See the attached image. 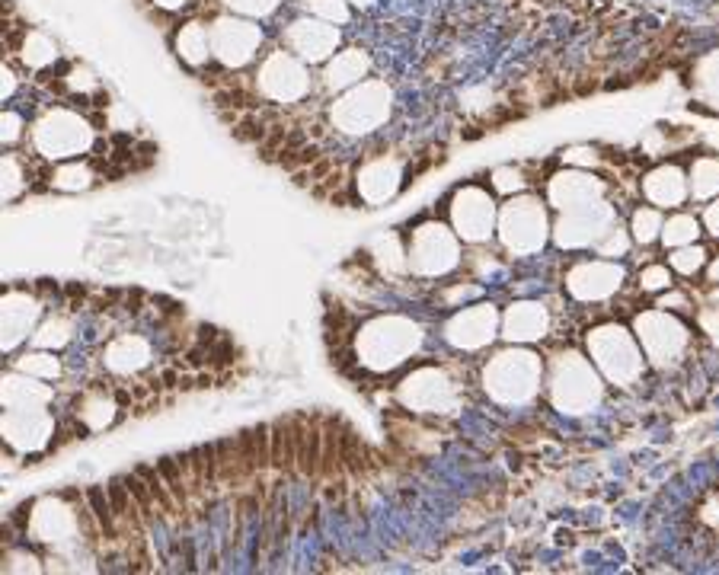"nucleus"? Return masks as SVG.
I'll return each instance as SVG.
<instances>
[{
	"label": "nucleus",
	"instance_id": "aec40b11",
	"mask_svg": "<svg viewBox=\"0 0 719 575\" xmlns=\"http://www.w3.org/2000/svg\"><path fill=\"white\" fill-rule=\"evenodd\" d=\"M397 179H400V173L394 167H387V163H368V167L358 173V195L368 199L371 205H378L397 192V186H400Z\"/></svg>",
	"mask_w": 719,
	"mask_h": 575
},
{
	"label": "nucleus",
	"instance_id": "6ab92c4d",
	"mask_svg": "<svg viewBox=\"0 0 719 575\" xmlns=\"http://www.w3.org/2000/svg\"><path fill=\"white\" fill-rule=\"evenodd\" d=\"M646 195L649 202H656L659 208H675L681 205V199L688 195L684 189V179H681V170L678 167H659L646 176Z\"/></svg>",
	"mask_w": 719,
	"mask_h": 575
},
{
	"label": "nucleus",
	"instance_id": "412c9836",
	"mask_svg": "<svg viewBox=\"0 0 719 575\" xmlns=\"http://www.w3.org/2000/svg\"><path fill=\"white\" fill-rule=\"evenodd\" d=\"M116 416H119V406H116V400H112V397H106L103 390L87 393V397L80 400V406H77V419H80V425H84L87 432H103L106 425L116 422Z\"/></svg>",
	"mask_w": 719,
	"mask_h": 575
},
{
	"label": "nucleus",
	"instance_id": "39448f33",
	"mask_svg": "<svg viewBox=\"0 0 719 575\" xmlns=\"http://www.w3.org/2000/svg\"><path fill=\"white\" fill-rule=\"evenodd\" d=\"M406 262H410V269L426 272V275L448 272L454 262H457V243H454V237L448 234V227H441V224H422L416 234H413V240H410V250H406Z\"/></svg>",
	"mask_w": 719,
	"mask_h": 575
},
{
	"label": "nucleus",
	"instance_id": "9b49d317",
	"mask_svg": "<svg viewBox=\"0 0 719 575\" xmlns=\"http://www.w3.org/2000/svg\"><path fill=\"white\" fill-rule=\"evenodd\" d=\"M39 301L29 298V291L10 288L4 294V349L13 352L23 339H29L32 326L39 320Z\"/></svg>",
	"mask_w": 719,
	"mask_h": 575
},
{
	"label": "nucleus",
	"instance_id": "c85d7f7f",
	"mask_svg": "<svg viewBox=\"0 0 719 575\" xmlns=\"http://www.w3.org/2000/svg\"><path fill=\"white\" fill-rule=\"evenodd\" d=\"M633 240L636 243H652L656 237H662V221H659V211L656 208H640L633 215Z\"/></svg>",
	"mask_w": 719,
	"mask_h": 575
},
{
	"label": "nucleus",
	"instance_id": "0eeeda50",
	"mask_svg": "<svg viewBox=\"0 0 719 575\" xmlns=\"http://www.w3.org/2000/svg\"><path fill=\"white\" fill-rule=\"evenodd\" d=\"M36 144H39L42 157L64 160V157H74L80 151H87V147H90V128L80 119H74V115L58 112V115H48V119L39 125Z\"/></svg>",
	"mask_w": 719,
	"mask_h": 575
},
{
	"label": "nucleus",
	"instance_id": "2eb2a0df",
	"mask_svg": "<svg viewBox=\"0 0 719 575\" xmlns=\"http://www.w3.org/2000/svg\"><path fill=\"white\" fill-rule=\"evenodd\" d=\"M569 288H573V294L582 301L604 298V294L620 288V269L604 266V262H585V266H579L569 275Z\"/></svg>",
	"mask_w": 719,
	"mask_h": 575
},
{
	"label": "nucleus",
	"instance_id": "7c9ffc66",
	"mask_svg": "<svg viewBox=\"0 0 719 575\" xmlns=\"http://www.w3.org/2000/svg\"><path fill=\"white\" fill-rule=\"evenodd\" d=\"M362 71H365V58L352 52V55H342L326 77H330V84H352Z\"/></svg>",
	"mask_w": 719,
	"mask_h": 575
},
{
	"label": "nucleus",
	"instance_id": "f03ea898",
	"mask_svg": "<svg viewBox=\"0 0 719 575\" xmlns=\"http://www.w3.org/2000/svg\"><path fill=\"white\" fill-rule=\"evenodd\" d=\"M537 381H541V361L531 352H502L486 368V387L505 403L528 400L537 390Z\"/></svg>",
	"mask_w": 719,
	"mask_h": 575
},
{
	"label": "nucleus",
	"instance_id": "4be33fe9",
	"mask_svg": "<svg viewBox=\"0 0 719 575\" xmlns=\"http://www.w3.org/2000/svg\"><path fill=\"white\" fill-rule=\"evenodd\" d=\"M263 87L279 96V100H288V96H298L304 90V80H301V71L298 64H291L288 58H275L269 68H266V77H263Z\"/></svg>",
	"mask_w": 719,
	"mask_h": 575
},
{
	"label": "nucleus",
	"instance_id": "4468645a",
	"mask_svg": "<svg viewBox=\"0 0 719 575\" xmlns=\"http://www.w3.org/2000/svg\"><path fill=\"white\" fill-rule=\"evenodd\" d=\"M147 361H151V345H147V339L132 336V333L112 339L103 352V365L112 374H135L147 365Z\"/></svg>",
	"mask_w": 719,
	"mask_h": 575
},
{
	"label": "nucleus",
	"instance_id": "f3484780",
	"mask_svg": "<svg viewBox=\"0 0 719 575\" xmlns=\"http://www.w3.org/2000/svg\"><path fill=\"white\" fill-rule=\"evenodd\" d=\"M547 333V310L541 304H515L505 314V339L531 342Z\"/></svg>",
	"mask_w": 719,
	"mask_h": 575
},
{
	"label": "nucleus",
	"instance_id": "9d476101",
	"mask_svg": "<svg viewBox=\"0 0 719 575\" xmlns=\"http://www.w3.org/2000/svg\"><path fill=\"white\" fill-rule=\"evenodd\" d=\"M400 400L416 409V413H448L454 406V387L445 374L438 371H416L403 381Z\"/></svg>",
	"mask_w": 719,
	"mask_h": 575
},
{
	"label": "nucleus",
	"instance_id": "393cba45",
	"mask_svg": "<svg viewBox=\"0 0 719 575\" xmlns=\"http://www.w3.org/2000/svg\"><path fill=\"white\" fill-rule=\"evenodd\" d=\"M71 339H74L71 320H68V317H52V320H45L39 330H36V336H32V345H36V349H52V352H58V349H64V345H68Z\"/></svg>",
	"mask_w": 719,
	"mask_h": 575
},
{
	"label": "nucleus",
	"instance_id": "c9c22d12",
	"mask_svg": "<svg viewBox=\"0 0 719 575\" xmlns=\"http://www.w3.org/2000/svg\"><path fill=\"white\" fill-rule=\"evenodd\" d=\"M157 7H163V10H176V7H183V4H189V0H154Z\"/></svg>",
	"mask_w": 719,
	"mask_h": 575
},
{
	"label": "nucleus",
	"instance_id": "b1692460",
	"mask_svg": "<svg viewBox=\"0 0 719 575\" xmlns=\"http://www.w3.org/2000/svg\"><path fill=\"white\" fill-rule=\"evenodd\" d=\"M16 368L39 377V381H58L61 377V358H55L52 349H42V352H29V355H20L16 358Z\"/></svg>",
	"mask_w": 719,
	"mask_h": 575
},
{
	"label": "nucleus",
	"instance_id": "a878e982",
	"mask_svg": "<svg viewBox=\"0 0 719 575\" xmlns=\"http://www.w3.org/2000/svg\"><path fill=\"white\" fill-rule=\"evenodd\" d=\"M176 45H179V55H183L189 64L205 61V55H208V36H205L202 23H189V26H183V32H179Z\"/></svg>",
	"mask_w": 719,
	"mask_h": 575
},
{
	"label": "nucleus",
	"instance_id": "1a4fd4ad",
	"mask_svg": "<svg viewBox=\"0 0 719 575\" xmlns=\"http://www.w3.org/2000/svg\"><path fill=\"white\" fill-rule=\"evenodd\" d=\"M493 218H496V208H493V199H489L486 192L480 189H461L454 195V205H451V221L457 227V234L470 243H480L493 234Z\"/></svg>",
	"mask_w": 719,
	"mask_h": 575
},
{
	"label": "nucleus",
	"instance_id": "72a5a7b5",
	"mask_svg": "<svg viewBox=\"0 0 719 575\" xmlns=\"http://www.w3.org/2000/svg\"><path fill=\"white\" fill-rule=\"evenodd\" d=\"M13 563H20V566H16V572H39L42 566H39V560H36V556H32V553H26V550H10L7 556H4V569H10Z\"/></svg>",
	"mask_w": 719,
	"mask_h": 575
},
{
	"label": "nucleus",
	"instance_id": "473e14b6",
	"mask_svg": "<svg viewBox=\"0 0 719 575\" xmlns=\"http://www.w3.org/2000/svg\"><path fill=\"white\" fill-rule=\"evenodd\" d=\"M672 285V272H668L665 266H649L643 275H640V288L643 291H662Z\"/></svg>",
	"mask_w": 719,
	"mask_h": 575
},
{
	"label": "nucleus",
	"instance_id": "20e7f679",
	"mask_svg": "<svg viewBox=\"0 0 719 575\" xmlns=\"http://www.w3.org/2000/svg\"><path fill=\"white\" fill-rule=\"evenodd\" d=\"M80 515L84 508H74L64 499H39L32 502L29 512V524H26V537L39 540V544H55V547H68L71 540H77L80 534Z\"/></svg>",
	"mask_w": 719,
	"mask_h": 575
},
{
	"label": "nucleus",
	"instance_id": "f8f14e48",
	"mask_svg": "<svg viewBox=\"0 0 719 575\" xmlns=\"http://www.w3.org/2000/svg\"><path fill=\"white\" fill-rule=\"evenodd\" d=\"M636 330H640L643 349L656 361H668V355H675V349L684 345V330L672 317L665 320L662 314H646L636 320Z\"/></svg>",
	"mask_w": 719,
	"mask_h": 575
},
{
	"label": "nucleus",
	"instance_id": "423d86ee",
	"mask_svg": "<svg viewBox=\"0 0 719 575\" xmlns=\"http://www.w3.org/2000/svg\"><path fill=\"white\" fill-rule=\"evenodd\" d=\"M544 230H547V218L541 202L534 199H518L512 205H505L502 211V243L509 250H521L531 253L544 243Z\"/></svg>",
	"mask_w": 719,
	"mask_h": 575
},
{
	"label": "nucleus",
	"instance_id": "ddd939ff",
	"mask_svg": "<svg viewBox=\"0 0 719 575\" xmlns=\"http://www.w3.org/2000/svg\"><path fill=\"white\" fill-rule=\"evenodd\" d=\"M496 333V310L480 304L477 310H464L448 323V339L461 349H480Z\"/></svg>",
	"mask_w": 719,
	"mask_h": 575
},
{
	"label": "nucleus",
	"instance_id": "7ed1b4c3",
	"mask_svg": "<svg viewBox=\"0 0 719 575\" xmlns=\"http://www.w3.org/2000/svg\"><path fill=\"white\" fill-rule=\"evenodd\" d=\"M588 345H592L595 365L608 374L614 384H627L643 371L640 352H636L633 339L627 336V330H620V326H598V330L588 336Z\"/></svg>",
	"mask_w": 719,
	"mask_h": 575
},
{
	"label": "nucleus",
	"instance_id": "cd10ccee",
	"mask_svg": "<svg viewBox=\"0 0 719 575\" xmlns=\"http://www.w3.org/2000/svg\"><path fill=\"white\" fill-rule=\"evenodd\" d=\"M93 170L87 167H64L58 173H52V189L58 192H80V189H90L93 186Z\"/></svg>",
	"mask_w": 719,
	"mask_h": 575
},
{
	"label": "nucleus",
	"instance_id": "2f4dec72",
	"mask_svg": "<svg viewBox=\"0 0 719 575\" xmlns=\"http://www.w3.org/2000/svg\"><path fill=\"white\" fill-rule=\"evenodd\" d=\"M707 262V253L700 250V246H694L691 250V243L688 246H681L678 253H672V266L681 272V275H694V272H700V266H704Z\"/></svg>",
	"mask_w": 719,
	"mask_h": 575
},
{
	"label": "nucleus",
	"instance_id": "6e6552de",
	"mask_svg": "<svg viewBox=\"0 0 719 575\" xmlns=\"http://www.w3.org/2000/svg\"><path fill=\"white\" fill-rule=\"evenodd\" d=\"M55 435V419L48 416L45 406H29V409H7L4 416V438L13 451L29 454L48 445V438Z\"/></svg>",
	"mask_w": 719,
	"mask_h": 575
},
{
	"label": "nucleus",
	"instance_id": "bb28decb",
	"mask_svg": "<svg viewBox=\"0 0 719 575\" xmlns=\"http://www.w3.org/2000/svg\"><path fill=\"white\" fill-rule=\"evenodd\" d=\"M662 240L665 246H688L697 240V221L688 215H675L668 218V224H662Z\"/></svg>",
	"mask_w": 719,
	"mask_h": 575
},
{
	"label": "nucleus",
	"instance_id": "f257e3e1",
	"mask_svg": "<svg viewBox=\"0 0 719 575\" xmlns=\"http://www.w3.org/2000/svg\"><path fill=\"white\" fill-rule=\"evenodd\" d=\"M419 339H422L419 326H413L410 320L381 317L358 333V361L374 371H390L400 361H406L410 352H416Z\"/></svg>",
	"mask_w": 719,
	"mask_h": 575
},
{
	"label": "nucleus",
	"instance_id": "dca6fc26",
	"mask_svg": "<svg viewBox=\"0 0 719 575\" xmlns=\"http://www.w3.org/2000/svg\"><path fill=\"white\" fill-rule=\"evenodd\" d=\"M52 403V390H48L39 377H32L20 368H13L4 377V406L7 409H29V406H48Z\"/></svg>",
	"mask_w": 719,
	"mask_h": 575
},
{
	"label": "nucleus",
	"instance_id": "5701e85b",
	"mask_svg": "<svg viewBox=\"0 0 719 575\" xmlns=\"http://www.w3.org/2000/svg\"><path fill=\"white\" fill-rule=\"evenodd\" d=\"M333 42H336L333 29H326L320 23H298V29H294V48L310 61H320L330 55Z\"/></svg>",
	"mask_w": 719,
	"mask_h": 575
},
{
	"label": "nucleus",
	"instance_id": "c756f323",
	"mask_svg": "<svg viewBox=\"0 0 719 575\" xmlns=\"http://www.w3.org/2000/svg\"><path fill=\"white\" fill-rule=\"evenodd\" d=\"M4 179H7V183H4V199L7 202H13L16 195H23L29 189V170L13 154L4 163Z\"/></svg>",
	"mask_w": 719,
	"mask_h": 575
},
{
	"label": "nucleus",
	"instance_id": "f704fd0d",
	"mask_svg": "<svg viewBox=\"0 0 719 575\" xmlns=\"http://www.w3.org/2000/svg\"><path fill=\"white\" fill-rule=\"evenodd\" d=\"M227 4H237L240 10H269L275 0H227Z\"/></svg>",
	"mask_w": 719,
	"mask_h": 575
},
{
	"label": "nucleus",
	"instance_id": "a211bd4d",
	"mask_svg": "<svg viewBox=\"0 0 719 575\" xmlns=\"http://www.w3.org/2000/svg\"><path fill=\"white\" fill-rule=\"evenodd\" d=\"M218 52L224 61H231V64H240V61H247L253 55V45L259 42L256 36V29L247 26V23H231V20H221L218 23Z\"/></svg>",
	"mask_w": 719,
	"mask_h": 575
}]
</instances>
